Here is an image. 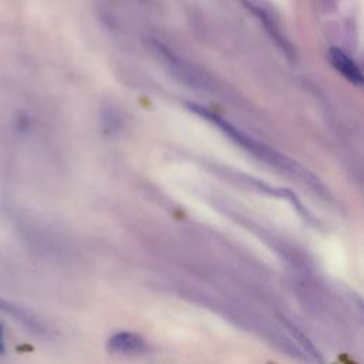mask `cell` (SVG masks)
<instances>
[{
  "mask_svg": "<svg viewBox=\"0 0 364 364\" xmlns=\"http://www.w3.org/2000/svg\"><path fill=\"white\" fill-rule=\"evenodd\" d=\"M328 58L333 64V67L344 77L347 78L350 82L355 84V85H361L363 84V74L361 70L358 68V65L355 64L354 60H351L343 50L337 48V47H331L328 50Z\"/></svg>",
  "mask_w": 364,
  "mask_h": 364,
  "instance_id": "4",
  "label": "cell"
},
{
  "mask_svg": "<svg viewBox=\"0 0 364 364\" xmlns=\"http://www.w3.org/2000/svg\"><path fill=\"white\" fill-rule=\"evenodd\" d=\"M3 351H4V331L0 324V354H3Z\"/></svg>",
  "mask_w": 364,
  "mask_h": 364,
  "instance_id": "5",
  "label": "cell"
},
{
  "mask_svg": "<svg viewBox=\"0 0 364 364\" xmlns=\"http://www.w3.org/2000/svg\"><path fill=\"white\" fill-rule=\"evenodd\" d=\"M0 311L10 316L14 321L20 323L27 331H30L38 337H44L48 333L44 323L34 313H31L28 309L21 307L10 300L0 297Z\"/></svg>",
  "mask_w": 364,
  "mask_h": 364,
  "instance_id": "2",
  "label": "cell"
},
{
  "mask_svg": "<svg viewBox=\"0 0 364 364\" xmlns=\"http://www.w3.org/2000/svg\"><path fill=\"white\" fill-rule=\"evenodd\" d=\"M188 107H189L191 111L203 117L206 121L215 124L226 136H229L232 141H235V144L242 146L245 151L250 152L259 161H263L264 164L270 165L272 168H276L282 172H286V173L291 175L293 178H297V179L303 181L304 183H307L309 186L316 189L318 193H323L324 188L320 183V181L311 172L304 169L300 164H297L293 159H290L289 156L277 152L276 149H272L270 146L253 139L252 136L246 135L245 132H242L240 129H237L236 127L229 124L226 119H222L220 117L206 111L203 107L196 105V104H188Z\"/></svg>",
  "mask_w": 364,
  "mask_h": 364,
  "instance_id": "1",
  "label": "cell"
},
{
  "mask_svg": "<svg viewBox=\"0 0 364 364\" xmlns=\"http://www.w3.org/2000/svg\"><path fill=\"white\" fill-rule=\"evenodd\" d=\"M148 348L145 340L138 334L129 331H118L112 334L108 340V350L115 354L135 355L142 354Z\"/></svg>",
  "mask_w": 364,
  "mask_h": 364,
  "instance_id": "3",
  "label": "cell"
}]
</instances>
